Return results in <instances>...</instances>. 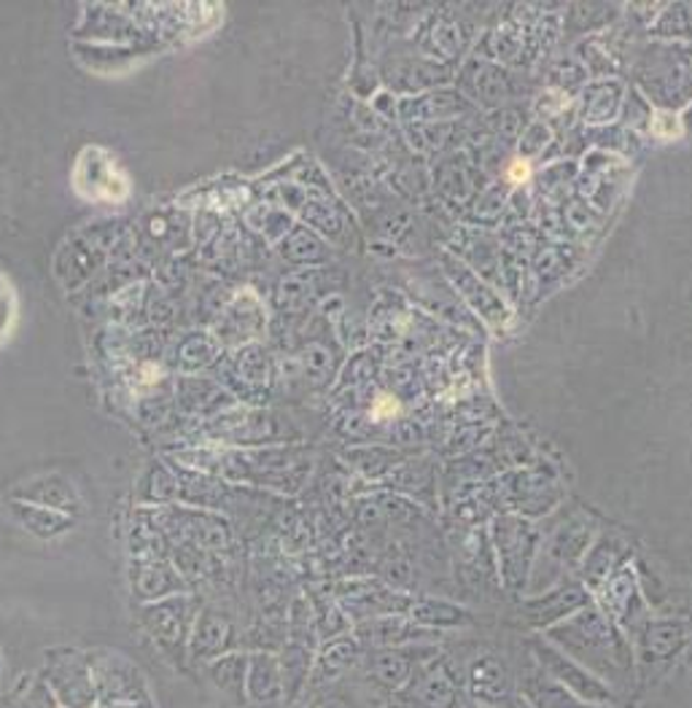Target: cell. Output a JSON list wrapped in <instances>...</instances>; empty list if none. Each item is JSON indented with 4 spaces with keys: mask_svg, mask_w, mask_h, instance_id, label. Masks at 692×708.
<instances>
[{
    "mask_svg": "<svg viewBox=\"0 0 692 708\" xmlns=\"http://www.w3.org/2000/svg\"><path fill=\"white\" fill-rule=\"evenodd\" d=\"M544 634L558 644L563 654L596 673L609 687L612 682H625L631 673V647L598 609H579L577 614L563 620L561 625H552Z\"/></svg>",
    "mask_w": 692,
    "mask_h": 708,
    "instance_id": "6da1fadb",
    "label": "cell"
},
{
    "mask_svg": "<svg viewBox=\"0 0 692 708\" xmlns=\"http://www.w3.org/2000/svg\"><path fill=\"white\" fill-rule=\"evenodd\" d=\"M533 652H537L542 669L550 673V676L558 682V687L566 689L568 695H574V698L590 706L614 704L612 687H609L603 678H598L593 671H587L585 665H579L577 660L563 654L558 647H547L542 641H533Z\"/></svg>",
    "mask_w": 692,
    "mask_h": 708,
    "instance_id": "7a4b0ae2",
    "label": "cell"
},
{
    "mask_svg": "<svg viewBox=\"0 0 692 708\" xmlns=\"http://www.w3.org/2000/svg\"><path fill=\"white\" fill-rule=\"evenodd\" d=\"M415 693L421 695L423 708H464L461 676H458L456 665L445 658H434L421 671Z\"/></svg>",
    "mask_w": 692,
    "mask_h": 708,
    "instance_id": "3957f363",
    "label": "cell"
},
{
    "mask_svg": "<svg viewBox=\"0 0 692 708\" xmlns=\"http://www.w3.org/2000/svg\"><path fill=\"white\" fill-rule=\"evenodd\" d=\"M469 695L474 704L504 708L512 700V678L507 665L496 654H482L469 665Z\"/></svg>",
    "mask_w": 692,
    "mask_h": 708,
    "instance_id": "277c9868",
    "label": "cell"
},
{
    "mask_svg": "<svg viewBox=\"0 0 692 708\" xmlns=\"http://www.w3.org/2000/svg\"><path fill=\"white\" fill-rule=\"evenodd\" d=\"M531 528L523 526L520 520L504 518L496 522V539L499 547H502V563L509 585L523 582V568L528 566V558H531Z\"/></svg>",
    "mask_w": 692,
    "mask_h": 708,
    "instance_id": "5b68a950",
    "label": "cell"
},
{
    "mask_svg": "<svg viewBox=\"0 0 692 708\" xmlns=\"http://www.w3.org/2000/svg\"><path fill=\"white\" fill-rule=\"evenodd\" d=\"M587 603V593L577 585L572 588H561L555 593H550L542 601H533L523 609V614L528 617V625L533 628H552L555 623H563V620L572 617L574 612H579Z\"/></svg>",
    "mask_w": 692,
    "mask_h": 708,
    "instance_id": "8992f818",
    "label": "cell"
},
{
    "mask_svg": "<svg viewBox=\"0 0 692 708\" xmlns=\"http://www.w3.org/2000/svg\"><path fill=\"white\" fill-rule=\"evenodd\" d=\"M684 644V628L679 623H655L653 628H647V634L642 636V647L647 652L649 660H666L671 654H677Z\"/></svg>",
    "mask_w": 692,
    "mask_h": 708,
    "instance_id": "52a82bcc",
    "label": "cell"
},
{
    "mask_svg": "<svg viewBox=\"0 0 692 708\" xmlns=\"http://www.w3.org/2000/svg\"><path fill=\"white\" fill-rule=\"evenodd\" d=\"M418 617H421L423 625H437V628H456V625H469L474 620L467 609L437 601H429L426 606L418 612Z\"/></svg>",
    "mask_w": 692,
    "mask_h": 708,
    "instance_id": "ba28073f",
    "label": "cell"
},
{
    "mask_svg": "<svg viewBox=\"0 0 692 708\" xmlns=\"http://www.w3.org/2000/svg\"><path fill=\"white\" fill-rule=\"evenodd\" d=\"M399 412V404L394 402L391 397H380L377 399V410H375V417L380 421V417H394Z\"/></svg>",
    "mask_w": 692,
    "mask_h": 708,
    "instance_id": "9c48e42d",
    "label": "cell"
},
{
    "mask_svg": "<svg viewBox=\"0 0 692 708\" xmlns=\"http://www.w3.org/2000/svg\"><path fill=\"white\" fill-rule=\"evenodd\" d=\"M512 170H515L512 173V178H523V176L528 178V165H523V162H515V165H512Z\"/></svg>",
    "mask_w": 692,
    "mask_h": 708,
    "instance_id": "30bf717a",
    "label": "cell"
},
{
    "mask_svg": "<svg viewBox=\"0 0 692 708\" xmlns=\"http://www.w3.org/2000/svg\"><path fill=\"white\" fill-rule=\"evenodd\" d=\"M688 127H690V130H692V108H690V111H688Z\"/></svg>",
    "mask_w": 692,
    "mask_h": 708,
    "instance_id": "8fae6325",
    "label": "cell"
},
{
    "mask_svg": "<svg viewBox=\"0 0 692 708\" xmlns=\"http://www.w3.org/2000/svg\"><path fill=\"white\" fill-rule=\"evenodd\" d=\"M467 708H491V706H480V704H472V706H467Z\"/></svg>",
    "mask_w": 692,
    "mask_h": 708,
    "instance_id": "7c38bea8",
    "label": "cell"
}]
</instances>
